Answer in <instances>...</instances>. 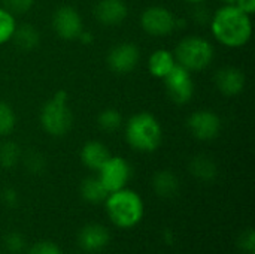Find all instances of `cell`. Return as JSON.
Here are the masks:
<instances>
[{"instance_id":"6da1fadb","label":"cell","mask_w":255,"mask_h":254,"mask_svg":"<svg viewBox=\"0 0 255 254\" xmlns=\"http://www.w3.org/2000/svg\"><path fill=\"white\" fill-rule=\"evenodd\" d=\"M214 37L227 48H241L253 36L251 15L241 10L236 4H224L211 16Z\"/></svg>"},{"instance_id":"7a4b0ae2","label":"cell","mask_w":255,"mask_h":254,"mask_svg":"<svg viewBox=\"0 0 255 254\" xmlns=\"http://www.w3.org/2000/svg\"><path fill=\"white\" fill-rule=\"evenodd\" d=\"M126 139L133 150L140 153H152L161 145L163 130L158 120L152 114L139 112L127 121Z\"/></svg>"},{"instance_id":"3957f363","label":"cell","mask_w":255,"mask_h":254,"mask_svg":"<svg viewBox=\"0 0 255 254\" xmlns=\"http://www.w3.org/2000/svg\"><path fill=\"white\" fill-rule=\"evenodd\" d=\"M105 202L109 219L118 228L130 229L143 217V202L140 196L126 187L109 193Z\"/></svg>"},{"instance_id":"277c9868","label":"cell","mask_w":255,"mask_h":254,"mask_svg":"<svg viewBox=\"0 0 255 254\" xmlns=\"http://www.w3.org/2000/svg\"><path fill=\"white\" fill-rule=\"evenodd\" d=\"M173 55L176 63L188 72H200L212 63L214 46L205 37L188 36L178 43Z\"/></svg>"},{"instance_id":"5b68a950","label":"cell","mask_w":255,"mask_h":254,"mask_svg":"<svg viewBox=\"0 0 255 254\" xmlns=\"http://www.w3.org/2000/svg\"><path fill=\"white\" fill-rule=\"evenodd\" d=\"M72 121L73 117L69 108L67 93L60 90L43 105L40 111V124L48 135L60 138L70 130Z\"/></svg>"},{"instance_id":"8992f818","label":"cell","mask_w":255,"mask_h":254,"mask_svg":"<svg viewBox=\"0 0 255 254\" xmlns=\"http://www.w3.org/2000/svg\"><path fill=\"white\" fill-rule=\"evenodd\" d=\"M163 81H164L169 97L175 103L184 105L191 100L194 94V81H193L191 72H188L185 67L176 63L175 67L164 76Z\"/></svg>"},{"instance_id":"52a82bcc","label":"cell","mask_w":255,"mask_h":254,"mask_svg":"<svg viewBox=\"0 0 255 254\" xmlns=\"http://www.w3.org/2000/svg\"><path fill=\"white\" fill-rule=\"evenodd\" d=\"M130 177L131 168L128 162L120 156H111L106 163L99 169V180L109 193L124 189Z\"/></svg>"},{"instance_id":"ba28073f","label":"cell","mask_w":255,"mask_h":254,"mask_svg":"<svg viewBox=\"0 0 255 254\" xmlns=\"http://www.w3.org/2000/svg\"><path fill=\"white\" fill-rule=\"evenodd\" d=\"M140 25L151 36H166L176 28L178 19L167 7L151 6L142 12Z\"/></svg>"},{"instance_id":"9c48e42d","label":"cell","mask_w":255,"mask_h":254,"mask_svg":"<svg viewBox=\"0 0 255 254\" xmlns=\"http://www.w3.org/2000/svg\"><path fill=\"white\" fill-rule=\"evenodd\" d=\"M52 28L58 37L64 40H75L84 31V24L79 12L72 6H61L54 12Z\"/></svg>"},{"instance_id":"30bf717a","label":"cell","mask_w":255,"mask_h":254,"mask_svg":"<svg viewBox=\"0 0 255 254\" xmlns=\"http://www.w3.org/2000/svg\"><path fill=\"white\" fill-rule=\"evenodd\" d=\"M188 130L199 141H212L221 132V118L208 109L193 112L187 120Z\"/></svg>"},{"instance_id":"8fae6325","label":"cell","mask_w":255,"mask_h":254,"mask_svg":"<svg viewBox=\"0 0 255 254\" xmlns=\"http://www.w3.org/2000/svg\"><path fill=\"white\" fill-rule=\"evenodd\" d=\"M140 60V51L134 43H118L111 48L108 54V66L112 72L118 75L130 73L136 69Z\"/></svg>"},{"instance_id":"7c38bea8","label":"cell","mask_w":255,"mask_h":254,"mask_svg":"<svg viewBox=\"0 0 255 254\" xmlns=\"http://www.w3.org/2000/svg\"><path fill=\"white\" fill-rule=\"evenodd\" d=\"M214 81L220 93H223L227 97H235L244 91L247 78L241 69L233 66H226L215 73Z\"/></svg>"},{"instance_id":"4fadbf2b","label":"cell","mask_w":255,"mask_h":254,"mask_svg":"<svg viewBox=\"0 0 255 254\" xmlns=\"http://www.w3.org/2000/svg\"><path fill=\"white\" fill-rule=\"evenodd\" d=\"M111 241L109 231L102 225H87L78 235L79 247L87 253L102 252Z\"/></svg>"},{"instance_id":"5bb4252c","label":"cell","mask_w":255,"mask_h":254,"mask_svg":"<svg viewBox=\"0 0 255 254\" xmlns=\"http://www.w3.org/2000/svg\"><path fill=\"white\" fill-rule=\"evenodd\" d=\"M127 13L124 0H100L94 7V16L103 25H118L127 18Z\"/></svg>"},{"instance_id":"9a60e30c","label":"cell","mask_w":255,"mask_h":254,"mask_svg":"<svg viewBox=\"0 0 255 254\" xmlns=\"http://www.w3.org/2000/svg\"><path fill=\"white\" fill-rule=\"evenodd\" d=\"M109 157V150L100 141H90L81 150V160L91 171H99Z\"/></svg>"},{"instance_id":"2e32d148","label":"cell","mask_w":255,"mask_h":254,"mask_svg":"<svg viewBox=\"0 0 255 254\" xmlns=\"http://www.w3.org/2000/svg\"><path fill=\"white\" fill-rule=\"evenodd\" d=\"M175 55L169 49H157L149 55L148 69L154 78L164 79V76L175 67Z\"/></svg>"},{"instance_id":"e0dca14e","label":"cell","mask_w":255,"mask_h":254,"mask_svg":"<svg viewBox=\"0 0 255 254\" xmlns=\"http://www.w3.org/2000/svg\"><path fill=\"white\" fill-rule=\"evenodd\" d=\"M154 192L164 199H172L179 193V180L172 171H160L152 178Z\"/></svg>"},{"instance_id":"ac0fdd59","label":"cell","mask_w":255,"mask_h":254,"mask_svg":"<svg viewBox=\"0 0 255 254\" xmlns=\"http://www.w3.org/2000/svg\"><path fill=\"white\" fill-rule=\"evenodd\" d=\"M10 40L21 51H33L40 43V34L31 24H22L15 28Z\"/></svg>"},{"instance_id":"d6986e66","label":"cell","mask_w":255,"mask_h":254,"mask_svg":"<svg viewBox=\"0 0 255 254\" xmlns=\"http://www.w3.org/2000/svg\"><path fill=\"white\" fill-rule=\"evenodd\" d=\"M190 172L197 180L208 183V181H214L217 178L218 166L211 157L202 154V156L193 157V160L190 162Z\"/></svg>"},{"instance_id":"ffe728a7","label":"cell","mask_w":255,"mask_h":254,"mask_svg":"<svg viewBox=\"0 0 255 254\" xmlns=\"http://www.w3.org/2000/svg\"><path fill=\"white\" fill-rule=\"evenodd\" d=\"M81 196L85 202L96 205V204L105 202L106 198L109 196V192L105 189L99 177L97 178L90 177V178H85L81 184Z\"/></svg>"},{"instance_id":"44dd1931","label":"cell","mask_w":255,"mask_h":254,"mask_svg":"<svg viewBox=\"0 0 255 254\" xmlns=\"http://www.w3.org/2000/svg\"><path fill=\"white\" fill-rule=\"evenodd\" d=\"M97 124L105 132H115L123 124V115L120 114V111L114 108L103 109L97 117Z\"/></svg>"},{"instance_id":"7402d4cb","label":"cell","mask_w":255,"mask_h":254,"mask_svg":"<svg viewBox=\"0 0 255 254\" xmlns=\"http://www.w3.org/2000/svg\"><path fill=\"white\" fill-rule=\"evenodd\" d=\"M21 157L19 147L15 142H4L0 145V166L3 169L13 168Z\"/></svg>"},{"instance_id":"603a6c76","label":"cell","mask_w":255,"mask_h":254,"mask_svg":"<svg viewBox=\"0 0 255 254\" xmlns=\"http://www.w3.org/2000/svg\"><path fill=\"white\" fill-rule=\"evenodd\" d=\"M16 28L15 15H12L4 7H0V45L9 42Z\"/></svg>"},{"instance_id":"cb8c5ba5","label":"cell","mask_w":255,"mask_h":254,"mask_svg":"<svg viewBox=\"0 0 255 254\" xmlns=\"http://www.w3.org/2000/svg\"><path fill=\"white\" fill-rule=\"evenodd\" d=\"M16 126V115L12 106L0 100V136L9 135Z\"/></svg>"},{"instance_id":"d4e9b609","label":"cell","mask_w":255,"mask_h":254,"mask_svg":"<svg viewBox=\"0 0 255 254\" xmlns=\"http://www.w3.org/2000/svg\"><path fill=\"white\" fill-rule=\"evenodd\" d=\"M34 4V0H3V7L12 15H21L28 12Z\"/></svg>"},{"instance_id":"484cf974","label":"cell","mask_w":255,"mask_h":254,"mask_svg":"<svg viewBox=\"0 0 255 254\" xmlns=\"http://www.w3.org/2000/svg\"><path fill=\"white\" fill-rule=\"evenodd\" d=\"M4 246L6 249L13 254H19L25 249V240L18 232H10L4 237Z\"/></svg>"},{"instance_id":"4316f807","label":"cell","mask_w":255,"mask_h":254,"mask_svg":"<svg viewBox=\"0 0 255 254\" xmlns=\"http://www.w3.org/2000/svg\"><path fill=\"white\" fill-rule=\"evenodd\" d=\"M238 246L239 249L247 254H254L255 253V235L254 231L250 228L247 231H244L239 237V241H238Z\"/></svg>"},{"instance_id":"83f0119b","label":"cell","mask_w":255,"mask_h":254,"mask_svg":"<svg viewBox=\"0 0 255 254\" xmlns=\"http://www.w3.org/2000/svg\"><path fill=\"white\" fill-rule=\"evenodd\" d=\"M28 254H61V250L55 243L42 241V243H36L34 246H31Z\"/></svg>"},{"instance_id":"f1b7e54d","label":"cell","mask_w":255,"mask_h":254,"mask_svg":"<svg viewBox=\"0 0 255 254\" xmlns=\"http://www.w3.org/2000/svg\"><path fill=\"white\" fill-rule=\"evenodd\" d=\"M25 166L30 172H40L45 166V162H43V157L39 154V153H30L27 157H25Z\"/></svg>"},{"instance_id":"f546056e","label":"cell","mask_w":255,"mask_h":254,"mask_svg":"<svg viewBox=\"0 0 255 254\" xmlns=\"http://www.w3.org/2000/svg\"><path fill=\"white\" fill-rule=\"evenodd\" d=\"M235 4L248 15H253L255 12V0H236Z\"/></svg>"},{"instance_id":"4dcf8cb0","label":"cell","mask_w":255,"mask_h":254,"mask_svg":"<svg viewBox=\"0 0 255 254\" xmlns=\"http://www.w3.org/2000/svg\"><path fill=\"white\" fill-rule=\"evenodd\" d=\"M3 201L7 207H15L18 204V195L13 189H6L3 192Z\"/></svg>"},{"instance_id":"1f68e13d","label":"cell","mask_w":255,"mask_h":254,"mask_svg":"<svg viewBox=\"0 0 255 254\" xmlns=\"http://www.w3.org/2000/svg\"><path fill=\"white\" fill-rule=\"evenodd\" d=\"M185 1H188V3H194V4H199V3H203V1H206V0H185Z\"/></svg>"},{"instance_id":"d6a6232c","label":"cell","mask_w":255,"mask_h":254,"mask_svg":"<svg viewBox=\"0 0 255 254\" xmlns=\"http://www.w3.org/2000/svg\"><path fill=\"white\" fill-rule=\"evenodd\" d=\"M221 1H224V4H235L236 3V0H221Z\"/></svg>"}]
</instances>
